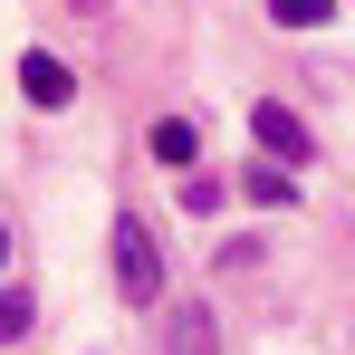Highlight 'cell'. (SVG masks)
<instances>
[{
  "label": "cell",
  "mask_w": 355,
  "mask_h": 355,
  "mask_svg": "<svg viewBox=\"0 0 355 355\" xmlns=\"http://www.w3.org/2000/svg\"><path fill=\"white\" fill-rule=\"evenodd\" d=\"M250 135H259V154H269V164H288V173L317 154V135H307V125H297L279 96H269V106H250Z\"/></svg>",
  "instance_id": "obj_2"
},
{
  "label": "cell",
  "mask_w": 355,
  "mask_h": 355,
  "mask_svg": "<svg viewBox=\"0 0 355 355\" xmlns=\"http://www.w3.org/2000/svg\"><path fill=\"white\" fill-rule=\"evenodd\" d=\"M144 154H154L164 173H192V164H202V125H192V116H164L154 135H144Z\"/></svg>",
  "instance_id": "obj_4"
},
{
  "label": "cell",
  "mask_w": 355,
  "mask_h": 355,
  "mask_svg": "<svg viewBox=\"0 0 355 355\" xmlns=\"http://www.w3.org/2000/svg\"><path fill=\"white\" fill-rule=\"evenodd\" d=\"M182 211H221V182H211V173H182Z\"/></svg>",
  "instance_id": "obj_9"
},
{
  "label": "cell",
  "mask_w": 355,
  "mask_h": 355,
  "mask_svg": "<svg viewBox=\"0 0 355 355\" xmlns=\"http://www.w3.org/2000/svg\"><path fill=\"white\" fill-rule=\"evenodd\" d=\"M164 355H221V327H211L202 297H182L173 317H164Z\"/></svg>",
  "instance_id": "obj_3"
},
{
  "label": "cell",
  "mask_w": 355,
  "mask_h": 355,
  "mask_svg": "<svg viewBox=\"0 0 355 355\" xmlns=\"http://www.w3.org/2000/svg\"><path fill=\"white\" fill-rule=\"evenodd\" d=\"M116 288L135 297V307L164 297V250H154V231H144L135 211H116Z\"/></svg>",
  "instance_id": "obj_1"
},
{
  "label": "cell",
  "mask_w": 355,
  "mask_h": 355,
  "mask_svg": "<svg viewBox=\"0 0 355 355\" xmlns=\"http://www.w3.org/2000/svg\"><path fill=\"white\" fill-rule=\"evenodd\" d=\"M77 10H106V0H77Z\"/></svg>",
  "instance_id": "obj_10"
},
{
  "label": "cell",
  "mask_w": 355,
  "mask_h": 355,
  "mask_svg": "<svg viewBox=\"0 0 355 355\" xmlns=\"http://www.w3.org/2000/svg\"><path fill=\"white\" fill-rule=\"evenodd\" d=\"M240 192H250V202H269V211H288V202H297L288 164H250V173H240Z\"/></svg>",
  "instance_id": "obj_6"
},
{
  "label": "cell",
  "mask_w": 355,
  "mask_h": 355,
  "mask_svg": "<svg viewBox=\"0 0 355 355\" xmlns=\"http://www.w3.org/2000/svg\"><path fill=\"white\" fill-rule=\"evenodd\" d=\"M10 336H29V297L19 288H0V346H10Z\"/></svg>",
  "instance_id": "obj_8"
},
{
  "label": "cell",
  "mask_w": 355,
  "mask_h": 355,
  "mask_svg": "<svg viewBox=\"0 0 355 355\" xmlns=\"http://www.w3.org/2000/svg\"><path fill=\"white\" fill-rule=\"evenodd\" d=\"M19 87H29V106H67V96H77V77H67L49 49H39V58H19Z\"/></svg>",
  "instance_id": "obj_5"
},
{
  "label": "cell",
  "mask_w": 355,
  "mask_h": 355,
  "mask_svg": "<svg viewBox=\"0 0 355 355\" xmlns=\"http://www.w3.org/2000/svg\"><path fill=\"white\" fill-rule=\"evenodd\" d=\"M269 19H279V29H327L336 0H269Z\"/></svg>",
  "instance_id": "obj_7"
},
{
  "label": "cell",
  "mask_w": 355,
  "mask_h": 355,
  "mask_svg": "<svg viewBox=\"0 0 355 355\" xmlns=\"http://www.w3.org/2000/svg\"><path fill=\"white\" fill-rule=\"evenodd\" d=\"M0 259H10V231H0Z\"/></svg>",
  "instance_id": "obj_11"
}]
</instances>
